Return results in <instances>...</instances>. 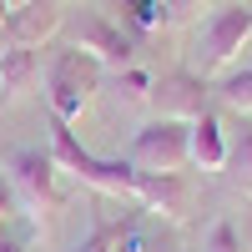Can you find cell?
<instances>
[{
	"instance_id": "cell-1",
	"label": "cell",
	"mask_w": 252,
	"mask_h": 252,
	"mask_svg": "<svg viewBox=\"0 0 252 252\" xmlns=\"http://www.w3.org/2000/svg\"><path fill=\"white\" fill-rule=\"evenodd\" d=\"M51 161L61 166V172H71L81 187H91V192L131 202L136 166H131V161H106V157H96L91 146H81V136L71 131V121H56V116H51Z\"/></svg>"
},
{
	"instance_id": "cell-2",
	"label": "cell",
	"mask_w": 252,
	"mask_h": 252,
	"mask_svg": "<svg viewBox=\"0 0 252 252\" xmlns=\"http://www.w3.org/2000/svg\"><path fill=\"white\" fill-rule=\"evenodd\" d=\"M61 166L51 161V146H5V182L15 187L20 197V212H26L35 227H46L56 212H61V182H56Z\"/></svg>"
},
{
	"instance_id": "cell-3",
	"label": "cell",
	"mask_w": 252,
	"mask_h": 252,
	"mask_svg": "<svg viewBox=\"0 0 252 252\" xmlns=\"http://www.w3.org/2000/svg\"><path fill=\"white\" fill-rule=\"evenodd\" d=\"M252 40V10L242 5V0H227V5H217L212 15L202 20V31H197V46H192V66L187 71H197V76H227L237 66V56L242 46Z\"/></svg>"
},
{
	"instance_id": "cell-4",
	"label": "cell",
	"mask_w": 252,
	"mask_h": 252,
	"mask_svg": "<svg viewBox=\"0 0 252 252\" xmlns=\"http://www.w3.org/2000/svg\"><path fill=\"white\" fill-rule=\"evenodd\" d=\"M106 81V66L96 56H86L81 46H61L46 66V106L56 121H76L81 111L91 106V96Z\"/></svg>"
},
{
	"instance_id": "cell-5",
	"label": "cell",
	"mask_w": 252,
	"mask_h": 252,
	"mask_svg": "<svg viewBox=\"0 0 252 252\" xmlns=\"http://www.w3.org/2000/svg\"><path fill=\"white\" fill-rule=\"evenodd\" d=\"M187 136H192V121H172V116H152L131 136V152L126 161L136 166V172H152V177H177L187 161Z\"/></svg>"
},
{
	"instance_id": "cell-6",
	"label": "cell",
	"mask_w": 252,
	"mask_h": 252,
	"mask_svg": "<svg viewBox=\"0 0 252 252\" xmlns=\"http://www.w3.org/2000/svg\"><path fill=\"white\" fill-rule=\"evenodd\" d=\"M71 46H81L86 56H96L106 71H126V66H136V40L126 35L111 15H101V10H86L76 20V40Z\"/></svg>"
},
{
	"instance_id": "cell-7",
	"label": "cell",
	"mask_w": 252,
	"mask_h": 252,
	"mask_svg": "<svg viewBox=\"0 0 252 252\" xmlns=\"http://www.w3.org/2000/svg\"><path fill=\"white\" fill-rule=\"evenodd\" d=\"M207 101H212L207 76L187 71V66L157 76V86H152V106H157V116H172V121H197L202 111H212Z\"/></svg>"
},
{
	"instance_id": "cell-8",
	"label": "cell",
	"mask_w": 252,
	"mask_h": 252,
	"mask_svg": "<svg viewBox=\"0 0 252 252\" xmlns=\"http://www.w3.org/2000/svg\"><path fill=\"white\" fill-rule=\"evenodd\" d=\"M66 0H20V5L0 20V35H5V46H40V40H51L61 31V20H66Z\"/></svg>"
},
{
	"instance_id": "cell-9",
	"label": "cell",
	"mask_w": 252,
	"mask_h": 252,
	"mask_svg": "<svg viewBox=\"0 0 252 252\" xmlns=\"http://www.w3.org/2000/svg\"><path fill=\"white\" fill-rule=\"evenodd\" d=\"M131 202L141 207L146 217L182 222V217H187V182H182V172H177V177H152V172H136Z\"/></svg>"
},
{
	"instance_id": "cell-10",
	"label": "cell",
	"mask_w": 252,
	"mask_h": 252,
	"mask_svg": "<svg viewBox=\"0 0 252 252\" xmlns=\"http://www.w3.org/2000/svg\"><path fill=\"white\" fill-rule=\"evenodd\" d=\"M187 161H192L197 172H227V161H232V141H227L217 111H202V116L192 121V136H187Z\"/></svg>"
},
{
	"instance_id": "cell-11",
	"label": "cell",
	"mask_w": 252,
	"mask_h": 252,
	"mask_svg": "<svg viewBox=\"0 0 252 252\" xmlns=\"http://www.w3.org/2000/svg\"><path fill=\"white\" fill-rule=\"evenodd\" d=\"M35 76H40L35 46H5V51H0V106H10L20 91H31Z\"/></svg>"
},
{
	"instance_id": "cell-12",
	"label": "cell",
	"mask_w": 252,
	"mask_h": 252,
	"mask_svg": "<svg viewBox=\"0 0 252 252\" xmlns=\"http://www.w3.org/2000/svg\"><path fill=\"white\" fill-rule=\"evenodd\" d=\"M227 111H237V116H252V66H242V71H227L222 81H217V91H212Z\"/></svg>"
},
{
	"instance_id": "cell-13",
	"label": "cell",
	"mask_w": 252,
	"mask_h": 252,
	"mask_svg": "<svg viewBox=\"0 0 252 252\" xmlns=\"http://www.w3.org/2000/svg\"><path fill=\"white\" fill-rule=\"evenodd\" d=\"M152 86H157V76H146L141 66L116 71V96H126V106H152Z\"/></svg>"
},
{
	"instance_id": "cell-14",
	"label": "cell",
	"mask_w": 252,
	"mask_h": 252,
	"mask_svg": "<svg viewBox=\"0 0 252 252\" xmlns=\"http://www.w3.org/2000/svg\"><path fill=\"white\" fill-rule=\"evenodd\" d=\"M172 20V0H131V26L136 31H157Z\"/></svg>"
},
{
	"instance_id": "cell-15",
	"label": "cell",
	"mask_w": 252,
	"mask_h": 252,
	"mask_svg": "<svg viewBox=\"0 0 252 252\" xmlns=\"http://www.w3.org/2000/svg\"><path fill=\"white\" fill-rule=\"evenodd\" d=\"M197 252H242V232L222 217V222L207 227V237H202V247H197Z\"/></svg>"
},
{
	"instance_id": "cell-16",
	"label": "cell",
	"mask_w": 252,
	"mask_h": 252,
	"mask_svg": "<svg viewBox=\"0 0 252 252\" xmlns=\"http://www.w3.org/2000/svg\"><path fill=\"white\" fill-rule=\"evenodd\" d=\"M227 166H232V177L252 192V126H242V136L232 141V161H227Z\"/></svg>"
},
{
	"instance_id": "cell-17",
	"label": "cell",
	"mask_w": 252,
	"mask_h": 252,
	"mask_svg": "<svg viewBox=\"0 0 252 252\" xmlns=\"http://www.w3.org/2000/svg\"><path fill=\"white\" fill-rule=\"evenodd\" d=\"M76 252H116V247H111V232H106V222H96V227H91V237L81 242Z\"/></svg>"
},
{
	"instance_id": "cell-18",
	"label": "cell",
	"mask_w": 252,
	"mask_h": 252,
	"mask_svg": "<svg viewBox=\"0 0 252 252\" xmlns=\"http://www.w3.org/2000/svg\"><path fill=\"white\" fill-rule=\"evenodd\" d=\"M5 217H20V197H15V187L0 177V222H5Z\"/></svg>"
},
{
	"instance_id": "cell-19",
	"label": "cell",
	"mask_w": 252,
	"mask_h": 252,
	"mask_svg": "<svg viewBox=\"0 0 252 252\" xmlns=\"http://www.w3.org/2000/svg\"><path fill=\"white\" fill-rule=\"evenodd\" d=\"M0 252H26V247H20L15 237H5V232H0Z\"/></svg>"
},
{
	"instance_id": "cell-20",
	"label": "cell",
	"mask_w": 252,
	"mask_h": 252,
	"mask_svg": "<svg viewBox=\"0 0 252 252\" xmlns=\"http://www.w3.org/2000/svg\"><path fill=\"white\" fill-rule=\"evenodd\" d=\"M5 15H10V0H0V20H5Z\"/></svg>"
},
{
	"instance_id": "cell-21",
	"label": "cell",
	"mask_w": 252,
	"mask_h": 252,
	"mask_svg": "<svg viewBox=\"0 0 252 252\" xmlns=\"http://www.w3.org/2000/svg\"><path fill=\"white\" fill-rule=\"evenodd\" d=\"M0 232H5V222H0Z\"/></svg>"
}]
</instances>
